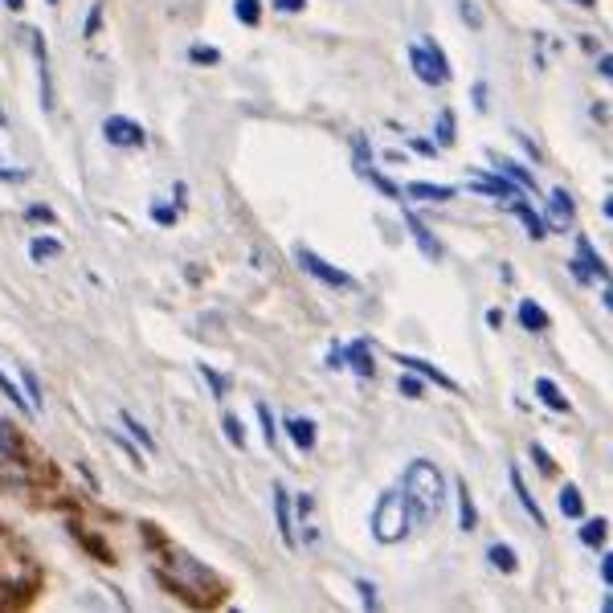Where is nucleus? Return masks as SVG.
Returning a JSON list of instances; mask_svg holds the SVG:
<instances>
[{
  "instance_id": "nucleus-1",
  "label": "nucleus",
  "mask_w": 613,
  "mask_h": 613,
  "mask_svg": "<svg viewBox=\"0 0 613 613\" xmlns=\"http://www.w3.org/2000/svg\"><path fill=\"white\" fill-rule=\"evenodd\" d=\"M401 495H405V503H409V520L414 528H426L441 516V503H446V479H441V470L426 458H417L405 467L401 475Z\"/></svg>"
},
{
  "instance_id": "nucleus-2",
  "label": "nucleus",
  "mask_w": 613,
  "mask_h": 613,
  "mask_svg": "<svg viewBox=\"0 0 613 613\" xmlns=\"http://www.w3.org/2000/svg\"><path fill=\"white\" fill-rule=\"evenodd\" d=\"M409 532H414V520H409V503H405V495L385 491L373 507V540L376 544H401Z\"/></svg>"
},
{
  "instance_id": "nucleus-3",
  "label": "nucleus",
  "mask_w": 613,
  "mask_h": 613,
  "mask_svg": "<svg viewBox=\"0 0 613 613\" xmlns=\"http://www.w3.org/2000/svg\"><path fill=\"white\" fill-rule=\"evenodd\" d=\"M409 66H414V74L426 82V86H446V82H450V62L441 58V50L429 38L409 45Z\"/></svg>"
},
{
  "instance_id": "nucleus-4",
  "label": "nucleus",
  "mask_w": 613,
  "mask_h": 613,
  "mask_svg": "<svg viewBox=\"0 0 613 613\" xmlns=\"http://www.w3.org/2000/svg\"><path fill=\"white\" fill-rule=\"evenodd\" d=\"M573 217H576V205L573 197H569V188H552L544 200V229H552V233H569L573 229Z\"/></svg>"
},
{
  "instance_id": "nucleus-5",
  "label": "nucleus",
  "mask_w": 613,
  "mask_h": 613,
  "mask_svg": "<svg viewBox=\"0 0 613 613\" xmlns=\"http://www.w3.org/2000/svg\"><path fill=\"white\" fill-rule=\"evenodd\" d=\"M573 279L581 282V287H589V282H610V267L601 262V253L593 250V241H589V238H576Z\"/></svg>"
},
{
  "instance_id": "nucleus-6",
  "label": "nucleus",
  "mask_w": 613,
  "mask_h": 613,
  "mask_svg": "<svg viewBox=\"0 0 613 613\" xmlns=\"http://www.w3.org/2000/svg\"><path fill=\"white\" fill-rule=\"evenodd\" d=\"M299 267L311 274V279H320V282H328V287H356V279L347 274V270H340V267H332L328 258H320V253H311V250H299Z\"/></svg>"
},
{
  "instance_id": "nucleus-7",
  "label": "nucleus",
  "mask_w": 613,
  "mask_h": 613,
  "mask_svg": "<svg viewBox=\"0 0 613 613\" xmlns=\"http://www.w3.org/2000/svg\"><path fill=\"white\" fill-rule=\"evenodd\" d=\"M103 135H107L111 147H144L147 144L144 127L135 120H123V115H111V120L103 123Z\"/></svg>"
},
{
  "instance_id": "nucleus-8",
  "label": "nucleus",
  "mask_w": 613,
  "mask_h": 613,
  "mask_svg": "<svg viewBox=\"0 0 613 613\" xmlns=\"http://www.w3.org/2000/svg\"><path fill=\"white\" fill-rule=\"evenodd\" d=\"M29 45H33V58H38V82H41V107L54 111V86H50V54H45V38H41L38 29L29 33Z\"/></svg>"
},
{
  "instance_id": "nucleus-9",
  "label": "nucleus",
  "mask_w": 613,
  "mask_h": 613,
  "mask_svg": "<svg viewBox=\"0 0 613 613\" xmlns=\"http://www.w3.org/2000/svg\"><path fill=\"white\" fill-rule=\"evenodd\" d=\"M274 516H279V536L282 544L294 548V511H291V495L282 482H274Z\"/></svg>"
},
{
  "instance_id": "nucleus-10",
  "label": "nucleus",
  "mask_w": 613,
  "mask_h": 613,
  "mask_svg": "<svg viewBox=\"0 0 613 613\" xmlns=\"http://www.w3.org/2000/svg\"><path fill=\"white\" fill-rule=\"evenodd\" d=\"M470 193H487V197H499V200H511V197H523L520 188L503 180V176H470Z\"/></svg>"
},
{
  "instance_id": "nucleus-11",
  "label": "nucleus",
  "mask_w": 613,
  "mask_h": 613,
  "mask_svg": "<svg viewBox=\"0 0 613 613\" xmlns=\"http://www.w3.org/2000/svg\"><path fill=\"white\" fill-rule=\"evenodd\" d=\"M491 164L499 168V176H503V180H511V185L520 188V193H536V176L528 173L523 164L507 160V156H491Z\"/></svg>"
},
{
  "instance_id": "nucleus-12",
  "label": "nucleus",
  "mask_w": 613,
  "mask_h": 613,
  "mask_svg": "<svg viewBox=\"0 0 613 613\" xmlns=\"http://www.w3.org/2000/svg\"><path fill=\"white\" fill-rule=\"evenodd\" d=\"M507 209H511V214L520 217V221H523V229H528V238H532V241L548 238L544 221H540V217H536V209H532V205H528V200H523V197H511V200H507Z\"/></svg>"
},
{
  "instance_id": "nucleus-13",
  "label": "nucleus",
  "mask_w": 613,
  "mask_h": 613,
  "mask_svg": "<svg viewBox=\"0 0 613 613\" xmlns=\"http://www.w3.org/2000/svg\"><path fill=\"white\" fill-rule=\"evenodd\" d=\"M344 361L356 376H373L376 373V361H373V352H368L364 340H352V344L344 347Z\"/></svg>"
},
{
  "instance_id": "nucleus-14",
  "label": "nucleus",
  "mask_w": 613,
  "mask_h": 613,
  "mask_svg": "<svg viewBox=\"0 0 613 613\" xmlns=\"http://www.w3.org/2000/svg\"><path fill=\"white\" fill-rule=\"evenodd\" d=\"M401 193H405V197H414V200H429V205L454 200V188L450 185H426V180H414V185H405Z\"/></svg>"
},
{
  "instance_id": "nucleus-15",
  "label": "nucleus",
  "mask_w": 613,
  "mask_h": 613,
  "mask_svg": "<svg viewBox=\"0 0 613 613\" xmlns=\"http://www.w3.org/2000/svg\"><path fill=\"white\" fill-rule=\"evenodd\" d=\"M397 361L405 364V368H409V373L426 376V381H434V385H441V388H450V393H458V385H454L450 376H446V373H438V368H434V364H429V361H417V356H397Z\"/></svg>"
},
{
  "instance_id": "nucleus-16",
  "label": "nucleus",
  "mask_w": 613,
  "mask_h": 613,
  "mask_svg": "<svg viewBox=\"0 0 613 613\" xmlns=\"http://www.w3.org/2000/svg\"><path fill=\"white\" fill-rule=\"evenodd\" d=\"M516 315H520V328H523V332H548V311H544L540 303H532V299H523Z\"/></svg>"
},
{
  "instance_id": "nucleus-17",
  "label": "nucleus",
  "mask_w": 613,
  "mask_h": 613,
  "mask_svg": "<svg viewBox=\"0 0 613 613\" xmlns=\"http://www.w3.org/2000/svg\"><path fill=\"white\" fill-rule=\"evenodd\" d=\"M287 434L299 450H315V422H306V417H287Z\"/></svg>"
},
{
  "instance_id": "nucleus-18",
  "label": "nucleus",
  "mask_w": 613,
  "mask_h": 613,
  "mask_svg": "<svg viewBox=\"0 0 613 613\" xmlns=\"http://www.w3.org/2000/svg\"><path fill=\"white\" fill-rule=\"evenodd\" d=\"M536 397L544 401L548 409H557V414H569V409H573V405H569V397H564V393H560V388L552 385L548 376H540V381H536Z\"/></svg>"
},
{
  "instance_id": "nucleus-19",
  "label": "nucleus",
  "mask_w": 613,
  "mask_h": 613,
  "mask_svg": "<svg viewBox=\"0 0 613 613\" xmlns=\"http://www.w3.org/2000/svg\"><path fill=\"white\" fill-rule=\"evenodd\" d=\"M21 393H25V401H29V409H33V414H41V409H45V397H41V381H38V373H33L29 364H21Z\"/></svg>"
},
{
  "instance_id": "nucleus-20",
  "label": "nucleus",
  "mask_w": 613,
  "mask_h": 613,
  "mask_svg": "<svg viewBox=\"0 0 613 613\" xmlns=\"http://www.w3.org/2000/svg\"><path fill=\"white\" fill-rule=\"evenodd\" d=\"M405 226H409V233H414V241H417V246H422V250L429 253V258H441V246H438V241H434V233H429V229L422 226V221H417V217L409 214V209H405Z\"/></svg>"
},
{
  "instance_id": "nucleus-21",
  "label": "nucleus",
  "mask_w": 613,
  "mask_h": 613,
  "mask_svg": "<svg viewBox=\"0 0 613 613\" xmlns=\"http://www.w3.org/2000/svg\"><path fill=\"white\" fill-rule=\"evenodd\" d=\"M507 475H511V487H516V495H520V507H523V511H528V516H532L536 523H544V511H540V507H536V499L528 495V482H523L520 467H511Z\"/></svg>"
},
{
  "instance_id": "nucleus-22",
  "label": "nucleus",
  "mask_w": 613,
  "mask_h": 613,
  "mask_svg": "<svg viewBox=\"0 0 613 613\" xmlns=\"http://www.w3.org/2000/svg\"><path fill=\"white\" fill-rule=\"evenodd\" d=\"M475 499H470V487L463 479H458V528L463 532H475Z\"/></svg>"
},
{
  "instance_id": "nucleus-23",
  "label": "nucleus",
  "mask_w": 613,
  "mask_h": 613,
  "mask_svg": "<svg viewBox=\"0 0 613 613\" xmlns=\"http://www.w3.org/2000/svg\"><path fill=\"white\" fill-rule=\"evenodd\" d=\"M560 516H564V520H581V516H585V499H581L576 487H564V491H560Z\"/></svg>"
},
{
  "instance_id": "nucleus-24",
  "label": "nucleus",
  "mask_w": 613,
  "mask_h": 613,
  "mask_svg": "<svg viewBox=\"0 0 613 613\" xmlns=\"http://www.w3.org/2000/svg\"><path fill=\"white\" fill-rule=\"evenodd\" d=\"M605 536H610V523L601 520V516H598V520L581 523V544H585V548H601V544H605Z\"/></svg>"
},
{
  "instance_id": "nucleus-25",
  "label": "nucleus",
  "mask_w": 613,
  "mask_h": 613,
  "mask_svg": "<svg viewBox=\"0 0 613 613\" xmlns=\"http://www.w3.org/2000/svg\"><path fill=\"white\" fill-rule=\"evenodd\" d=\"M62 253V241L58 238H33L29 241V258L33 262H50V258H58Z\"/></svg>"
},
{
  "instance_id": "nucleus-26",
  "label": "nucleus",
  "mask_w": 613,
  "mask_h": 613,
  "mask_svg": "<svg viewBox=\"0 0 613 613\" xmlns=\"http://www.w3.org/2000/svg\"><path fill=\"white\" fill-rule=\"evenodd\" d=\"M487 560H491L499 573H516V564H520V560H516V552H511L507 544H491V548H487Z\"/></svg>"
},
{
  "instance_id": "nucleus-27",
  "label": "nucleus",
  "mask_w": 613,
  "mask_h": 613,
  "mask_svg": "<svg viewBox=\"0 0 613 613\" xmlns=\"http://www.w3.org/2000/svg\"><path fill=\"white\" fill-rule=\"evenodd\" d=\"M233 17L241 25H258L262 21V0H233Z\"/></svg>"
},
{
  "instance_id": "nucleus-28",
  "label": "nucleus",
  "mask_w": 613,
  "mask_h": 613,
  "mask_svg": "<svg viewBox=\"0 0 613 613\" xmlns=\"http://www.w3.org/2000/svg\"><path fill=\"white\" fill-rule=\"evenodd\" d=\"M123 429H127V434H132V438L139 441L147 454L156 450V438H152V434H147V426H139V422H135V414H127V409H123Z\"/></svg>"
},
{
  "instance_id": "nucleus-29",
  "label": "nucleus",
  "mask_w": 613,
  "mask_h": 613,
  "mask_svg": "<svg viewBox=\"0 0 613 613\" xmlns=\"http://www.w3.org/2000/svg\"><path fill=\"white\" fill-rule=\"evenodd\" d=\"M13 454H17V429H13V422L0 417V463H9Z\"/></svg>"
},
{
  "instance_id": "nucleus-30",
  "label": "nucleus",
  "mask_w": 613,
  "mask_h": 613,
  "mask_svg": "<svg viewBox=\"0 0 613 613\" xmlns=\"http://www.w3.org/2000/svg\"><path fill=\"white\" fill-rule=\"evenodd\" d=\"M454 115L450 111H438V123H434V135H438V147H450L454 144Z\"/></svg>"
},
{
  "instance_id": "nucleus-31",
  "label": "nucleus",
  "mask_w": 613,
  "mask_h": 613,
  "mask_svg": "<svg viewBox=\"0 0 613 613\" xmlns=\"http://www.w3.org/2000/svg\"><path fill=\"white\" fill-rule=\"evenodd\" d=\"M221 429H226V438H229V446H238V450H246V429H241V422L233 414H226L221 417Z\"/></svg>"
},
{
  "instance_id": "nucleus-32",
  "label": "nucleus",
  "mask_w": 613,
  "mask_h": 613,
  "mask_svg": "<svg viewBox=\"0 0 613 613\" xmlns=\"http://www.w3.org/2000/svg\"><path fill=\"white\" fill-rule=\"evenodd\" d=\"M258 422H262V441H267V446H279V429H274V417H270L267 405H258Z\"/></svg>"
},
{
  "instance_id": "nucleus-33",
  "label": "nucleus",
  "mask_w": 613,
  "mask_h": 613,
  "mask_svg": "<svg viewBox=\"0 0 613 613\" xmlns=\"http://www.w3.org/2000/svg\"><path fill=\"white\" fill-rule=\"evenodd\" d=\"M397 388H401V397H409V401L426 397V385H422V381H417V373L401 376V381H397Z\"/></svg>"
},
{
  "instance_id": "nucleus-34",
  "label": "nucleus",
  "mask_w": 613,
  "mask_h": 613,
  "mask_svg": "<svg viewBox=\"0 0 613 613\" xmlns=\"http://www.w3.org/2000/svg\"><path fill=\"white\" fill-rule=\"evenodd\" d=\"M188 58H193L197 66H217V62H221V50H209V45H193V50H188Z\"/></svg>"
},
{
  "instance_id": "nucleus-35",
  "label": "nucleus",
  "mask_w": 613,
  "mask_h": 613,
  "mask_svg": "<svg viewBox=\"0 0 613 613\" xmlns=\"http://www.w3.org/2000/svg\"><path fill=\"white\" fill-rule=\"evenodd\" d=\"M200 376L209 381V388H214V397H226V393H229V381H226V376H217L214 368H209V364H200Z\"/></svg>"
},
{
  "instance_id": "nucleus-36",
  "label": "nucleus",
  "mask_w": 613,
  "mask_h": 613,
  "mask_svg": "<svg viewBox=\"0 0 613 613\" xmlns=\"http://www.w3.org/2000/svg\"><path fill=\"white\" fill-rule=\"evenodd\" d=\"M0 393H4V397L13 401V405H21V409H25V405H29L25 393H21V388H17L13 381H9V376H4V373H0Z\"/></svg>"
},
{
  "instance_id": "nucleus-37",
  "label": "nucleus",
  "mask_w": 613,
  "mask_h": 613,
  "mask_svg": "<svg viewBox=\"0 0 613 613\" xmlns=\"http://www.w3.org/2000/svg\"><path fill=\"white\" fill-rule=\"evenodd\" d=\"M356 593H361L364 610H376V605H381V598H376V585H373V581H356Z\"/></svg>"
},
{
  "instance_id": "nucleus-38",
  "label": "nucleus",
  "mask_w": 613,
  "mask_h": 613,
  "mask_svg": "<svg viewBox=\"0 0 613 613\" xmlns=\"http://www.w3.org/2000/svg\"><path fill=\"white\" fill-rule=\"evenodd\" d=\"M532 458H536V467H540V475H552V470H557V463L548 458V450L540 441H532Z\"/></svg>"
},
{
  "instance_id": "nucleus-39",
  "label": "nucleus",
  "mask_w": 613,
  "mask_h": 613,
  "mask_svg": "<svg viewBox=\"0 0 613 613\" xmlns=\"http://www.w3.org/2000/svg\"><path fill=\"white\" fill-rule=\"evenodd\" d=\"M98 25H103V4H94V9H91L86 25H82V33H86V38H94V33H98Z\"/></svg>"
},
{
  "instance_id": "nucleus-40",
  "label": "nucleus",
  "mask_w": 613,
  "mask_h": 613,
  "mask_svg": "<svg viewBox=\"0 0 613 613\" xmlns=\"http://www.w3.org/2000/svg\"><path fill=\"white\" fill-rule=\"evenodd\" d=\"M152 221H160V226H173L176 209H173V205H152Z\"/></svg>"
},
{
  "instance_id": "nucleus-41",
  "label": "nucleus",
  "mask_w": 613,
  "mask_h": 613,
  "mask_svg": "<svg viewBox=\"0 0 613 613\" xmlns=\"http://www.w3.org/2000/svg\"><path fill=\"white\" fill-rule=\"evenodd\" d=\"M25 221H58L54 209H45V205H33V209H25Z\"/></svg>"
},
{
  "instance_id": "nucleus-42",
  "label": "nucleus",
  "mask_w": 613,
  "mask_h": 613,
  "mask_svg": "<svg viewBox=\"0 0 613 613\" xmlns=\"http://www.w3.org/2000/svg\"><path fill=\"white\" fill-rule=\"evenodd\" d=\"M274 9H282V13H303L306 0H274Z\"/></svg>"
},
{
  "instance_id": "nucleus-43",
  "label": "nucleus",
  "mask_w": 613,
  "mask_h": 613,
  "mask_svg": "<svg viewBox=\"0 0 613 613\" xmlns=\"http://www.w3.org/2000/svg\"><path fill=\"white\" fill-rule=\"evenodd\" d=\"M0 180H29V168H4L0 164Z\"/></svg>"
},
{
  "instance_id": "nucleus-44",
  "label": "nucleus",
  "mask_w": 613,
  "mask_h": 613,
  "mask_svg": "<svg viewBox=\"0 0 613 613\" xmlns=\"http://www.w3.org/2000/svg\"><path fill=\"white\" fill-rule=\"evenodd\" d=\"M463 17H467V25H475V29L482 25V17L475 13V4H470V0H463Z\"/></svg>"
},
{
  "instance_id": "nucleus-45",
  "label": "nucleus",
  "mask_w": 613,
  "mask_h": 613,
  "mask_svg": "<svg viewBox=\"0 0 613 613\" xmlns=\"http://www.w3.org/2000/svg\"><path fill=\"white\" fill-rule=\"evenodd\" d=\"M601 581H605V585L613 581V557H601Z\"/></svg>"
},
{
  "instance_id": "nucleus-46",
  "label": "nucleus",
  "mask_w": 613,
  "mask_h": 613,
  "mask_svg": "<svg viewBox=\"0 0 613 613\" xmlns=\"http://www.w3.org/2000/svg\"><path fill=\"white\" fill-rule=\"evenodd\" d=\"M598 74H601V79H610V74H613V58H610V54H601V62H598Z\"/></svg>"
},
{
  "instance_id": "nucleus-47",
  "label": "nucleus",
  "mask_w": 613,
  "mask_h": 613,
  "mask_svg": "<svg viewBox=\"0 0 613 613\" xmlns=\"http://www.w3.org/2000/svg\"><path fill=\"white\" fill-rule=\"evenodd\" d=\"M409 147L422 152V156H434V144H426V139H409Z\"/></svg>"
},
{
  "instance_id": "nucleus-48",
  "label": "nucleus",
  "mask_w": 613,
  "mask_h": 613,
  "mask_svg": "<svg viewBox=\"0 0 613 613\" xmlns=\"http://www.w3.org/2000/svg\"><path fill=\"white\" fill-rule=\"evenodd\" d=\"M475 107H487V91H482V82H475Z\"/></svg>"
},
{
  "instance_id": "nucleus-49",
  "label": "nucleus",
  "mask_w": 613,
  "mask_h": 613,
  "mask_svg": "<svg viewBox=\"0 0 613 613\" xmlns=\"http://www.w3.org/2000/svg\"><path fill=\"white\" fill-rule=\"evenodd\" d=\"M0 4H4L9 13H21V9H25V0H0Z\"/></svg>"
},
{
  "instance_id": "nucleus-50",
  "label": "nucleus",
  "mask_w": 613,
  "mask_h": 613,
  "mask_svg": "<svg viewBox=\"0 0 613 613\" xmlns=\"http://www.w3.org/2000/svg\"><path fill=\"white\" fill-rule=\"evenodd\" d=\"M573 4H581V9H593V4H598V0H573Z\"/></svg>"
},
{
  "instance_id": "nucleus-51",
  "label": "nucleus",
  "mask_w": 613,
  "mask_h": 613,
  "mask_svg": "<svg viewBox=\"0 0 613 613\" xmlns=\"http://www.w3.org/2000/svg\"><path fill=\"white\" fill-rule=\"evenodd\" d=\"M0 123H4V111H0Z\"/></svg>"
},
{
  "instance_id": "nucleus-52",
  "label": "nucleus",
  "mask_w": 613,
  "mask_h": 613,
  "mask_svg": "<svg viewBox=\"0 0 613 613\" xmlns=\"http://www.w3.org/2000/svg\"><path fill=\"white\" fill-rule=\"evenodd\" d=\"M45 4H58V0H45Z\"/></svg>"
}]
</instances>
